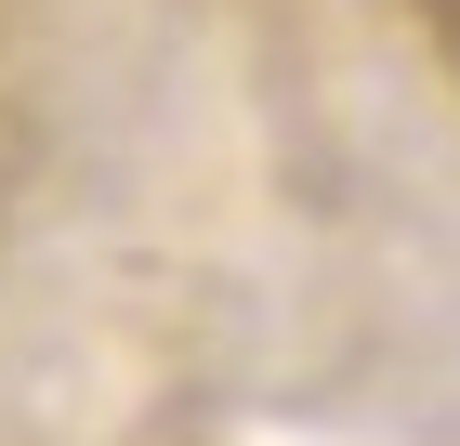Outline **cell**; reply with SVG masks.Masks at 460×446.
<instances>
[{"mask_svg": "<svg viewBox=\"0 0 460 446\" xmlns=\"http://www.w3.org/2000/svg\"><path fill=\"white\" fill-rule=\"evenodd\" d=\"M408 13H421V27H434V53L460 66V0H408Z\"/></svg>", "mask_w": 460, "mask_h": 446, "instance_id": "obj_1", "label": "cell"}]
</instances>
